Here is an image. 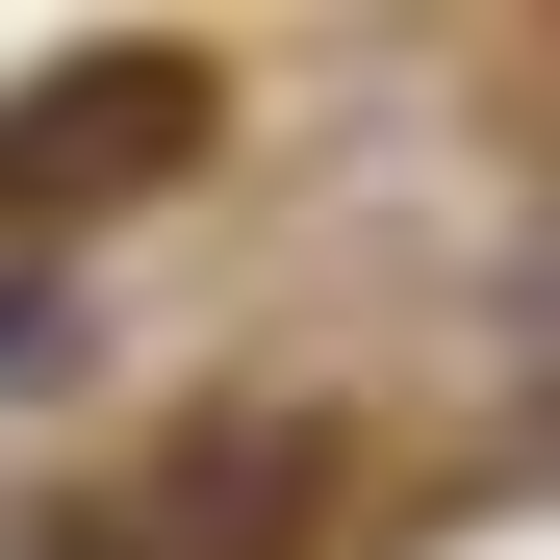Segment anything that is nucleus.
I'll use <instances>...</instances> for the list:
<instances>
[{
    "mask_svg": "<svg viewBox=\"0 0 560 560\" xmlns=\"http://www.w3.org/2000/svg\"><path fill=\"white\" fill-rule=\"evenodd\" d=\"M230 103H205V51H103V77H51V103H0V205H128V178H178Z\"/></svg>",
    "mask_w": 560,
    "mask_h": 560,
    "instance_id": "nucleus-1",
    "label": "nucleus"
}]
</instances>
